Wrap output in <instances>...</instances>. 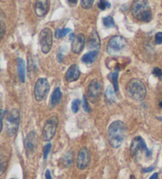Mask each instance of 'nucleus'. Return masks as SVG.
<instances>
[{"label":"nucleus","mask_w":162,"mask_h":179,"mask_svg":"<svg viewBox=\"0 0 162 179\" xmlns=\"http://www.w3.org/2000/svg\"><path fill=\"white\" fill-rule=\"evenodd\" d=\"M127 130V126L122 121L112 122L108 129V140L111 146L114 149L121 146L126 137Z\"/></svg>","instance_id":"obj_1"},{"label":"nucleus","mask_w":162,"mask_h":179,"mask_svg":"<svg viewBox=\"0 0 162 179\" xmlns=\"http://www.w3.org/2000/svg\"><path fill=\"white\" fill-rule=\"evenodd\" d=\"M132 15L137 20L144 22H149L152 19V11L147 1L135 0L131 6Z\"/></svg>","instance_id":"obj_2"},{"label":"nucleus","mask_w":162,"mask_h":179,"mask_svg":"<svg viewBox=\"0 0 162 179\" xmlns=\"http://www.w3.org/2000/svg\"><path fill=\"white\" fill-rule=\"evenodd\" d=\"M127 91L131 99L136 101L142 100L146 95V88L141 80L131 79L127 85Z\"/></svg>","instance_id":"obj_3"},{"label":"nucleus","mask_w":162,"mask_h":179,"mask_svg":"<svg viewBox=\"0 0 162 179\" xmlns=\"http://www.w3.org/2000/svg\"><path fill=\"white\" fill-rule=\"evenodd\" d=\"M127 46V40L121 36H114L108 42L106 51L112 56L120 55Z\"/></svg>","instance_id":"obj_4"},{"label":"nucleus","mask_w":162,"mask_h":179,"mask_svg":"<svg viewBox=\"0 0 162 179\" xmlns=\"http://www.w3.org/2000/svg\"><path fill=\"white\" fill-rule=\"evenodd\" d=\"M6 130L9 137H13L17 134L20 122V113L17 109H13L7 115L6 114Z\"/></svg>","instance_id":"obj_5"},{"label":"nucleus","mask_w":162,"mask_h":179,"mask_svg":"<svg viewBox=\"0 0 162 179\" xmlns=\"http://www.w3.org/2000/svg\"><path fill=\"white\" fill-rule=\"evenodd\" d=\"M130 152H131V156L134 158H136L138 156L139 152L144 153L145 157L147 158L150 157L151 154H152V152L147 148L145 141L140 136H137L133 139L131 145V148H130Z\"/></svg>","instance_id":"obj_6"},{"label":"nucleus","mask_w":162,"mask_h":179,"mask_svg":"<svg viewBox=\"0 0 162 179\" xmlns=\"http://www.w3.org/2000/svg\"><path fill=\"white\" fill-rule=\"evenodd\" d=\"M50 90V84L46 78H39L36 81L34 87V95L36 101L40 102L44 100L48 95Z\"/></svg>","instance_id":"obj_7"},{"label":"nucleus","mask_w":162,"mask_h":179,"mask_svg":"<svg viewBox=\"0 0 162 179\" xmlns=\"http://www.w3.org/2000/svg\"><path fill=\"white\" fill-rule=\"evenodd\" d=\"M39 42L43 53L48 54L51 51L52 45V32L49 28H44L40 31Z\"/></svg>","instance_id":"obj_8"},{"label":"nucleus","mask_w":162,"mask_h":179,"mask_svg":"<svg viewBox=\"0 0 162 179\" xmlns=\"http://www.w3.org/2000/svg\"><path fill=\"white\" fill-rule=\"evenodd\" d=\"M24 146L26 156L28 158H30L36 152L37 146H38V138L37 135L34 131L29 132L27 134L24 141Z\"/></svg>","instance_id":"obj_9"},{"label":"nucleus","mask_w":162,"mask_h":179,"mask_svg":"<svg viewBox=\"0 0 162 179\" xmlns=\"http://www.w3.org/2000/svg\"><path fill=\"white\" fill-rule=\"evenodd\" d=\"M58 126V118L52 116L49 118L45 122L43 129V139L46 141H49L53 138Z\"/></svg>","instance_id":"obj_10"},{"label":"nucleus","mask_w":162,"mask_h":179,"mask_svg":"<svg viewBox=\"0 0 162 179\" xmlns=\"http://www.w3.org/2000/svg\"><path fill=\"white\" fill-rule=\"evenodd\" d=\"M102 84L97 79H93L88 87V97L91 103H95L100 99L102 92Z\"/></svg>","instance_id":"obj_11"},{"label":"nucleus","mask_w":162,"mask_h":179,"mask_svg":"<svg viewBox=\"0 0 162 179\" xmlns=\"http://www.w3.org/2000/svg\"><path fill=\"white\" fill-rule=\"evenodd\" d=\"M91 153L87 148H82L79 150L77 157V166L79 170H85L90 165Z\"/></svg>","instance_id":"obj_12"},{"label":"nucleus","mask_w":162,"mask_h":179,"mask_svg":"<svg viewBox=\"0 0 162 179\" xmlns=\"http://www.w3.org/2000/svg\"><path fill=\"white\" fill-rule=\"evenodd\" d=\"M85 40H86V38H85L84 34H82V33L75 36V39L71 44V50L74 53L79 54L82 52L84 48Z\"/></svg>","instance_id":"obj_13"},{"label":"nucleus","mask_w":162,"mask_h":179,"mask_svg":"<svg viewBox=\"0 0 162 179\" xmlns=\"http://www.w3.org/2000/svg\"><path fill=\"white\" fill-rule=\"evenodd\" d=\"M88 48L91 51H97V52H98L101 48V40L99 35L95 29L92 31V33H90V38L88 40Z\"/></svg>","instance_id":"obj_14"},{"label":"nucleus","mask_w":162,"mask_h":179,"mask_svg":"<svg viewBox=\"0 0 162 179\" xmlns=\"http://www.w3.org/2000/svg\"><path fill=\"white\" fill-rule=\"evenodd\" d=\"M49 8V3L47 0H39L36 1L35 5V13L38 17H42L47 14Z\"/></svg>","instance_id":"obj_15"},{"label":"nucleus","mask_w":162,"mask_h":179,"mask_svg":"<svg viewBox=\"0 0 162 179\" xmlns=\"http://www.w3.org/2000/svg\"><path fill=\"white\" fill-rule=\"evenodd\" d=\"M79 77H80L79 67L76 64H73L66 73V80L68 82H73L78 80Z\"/></svg>","instance_id":"obj_16"},{"label":"nucleus","mask_w":162,"mask_h":179,"mask_svg":"<svg viewBox=\"0 0 162 179\" xmlns=\"http://www.w3.org/2000/svg\"><path fill=\"white\" fill-rule=\"evenodd\" d=\"M16 64H17V74L19 77V79L22 83L25 81V61L21 58H17L16 59Z\"/></svg>","instance_id":"obj_17"},{"label":"nucleus","mask_w":162,"mask_h":179,"mask_svg":"<svg viewBox=\"0 0 162 179\" xmlns=\"http://www.w3.org/2000/svg\"><path fill=\"white\" fill-rule=\"evenodd\" d=\"M115 90L112 85H109L106 88L105 94V101L107 105H111L116 103V96L115 94Z\"/></svg>","instance_id":"obj_18"},{"label":"nucleus","mask_w":162,"mask_h":179,"mask_svg":"<svg viewBox=\"0 0 162 179\" xmlns=\"http://www.w3.org/2000/svg\"><path fill=\"white\" fill-rule=\"evenodd\" d=\"M98 57V52L97 51H90V52L86 53L82 57V61L86 64H92L97 60Z\"/></svg>","instance_id":"obj_19"},{"label":"nucleus","mask_w":162,"mask_h":179,"mask_svg":"<svg viewBox=\"0 0 162 179\" xmlns=\"http://www.w3.org/2000/svg\"><path fill=\"white\" fill-rule=\"evenodd\" d=\"M62 96H63V94H62L60 88L57 87L52 92V97H51V104L52 107H55L61 101Z\"/></svg>","instance_id":"obj_20"},{"label":"nucleus","mask_w":162,"mask_h":179,"mask_svg":"<svg viewBox=\"0 0 162 179\" xmlns=\"http://www.w3.org/2000/svg\"><path fill=\"white\" fill-rule=\"evenodd\" d=\"M108 78L110 80V81L112 82V87L114 88V90L116 91H119V83H118V77H119V73L118 71H115V72L110 73L109 75H108Z\"/></svg>","instance_id":"obj_21"},{"label":"nucleus","mask_w":162,"mask_h":179,"mask_svg":"<svg viewBox=\"0 0 162 179\" xmlns=\"http://www.w3.org/2000/svg\"><path fill=\"white\" fill-rule=\"evenodd\" d=\"M73 159H74V154L72 152H68L63 156V159H62V163H63V166L65 167H69L71 166L73 163Z\"/></svg>","instance_id":"obj_22"},{"label":"nucleus","mask_w":162,"mask_h":179,"mask_svg":"<svg viewBox=\"0 0 162 179\" xmlns=\"http://www.w3.org/2000/svg\"><path fill=\"white\" fill-rule=\"evenodd\" d=\"M102 21H103L105 27L107 29H111V28H113L115 26V21L112 16H107V17H103Z\"/></svg>","instance_id":"obj_23"},{"label":"nucleus","mask_w":162,"mask_h":179,"mask_svg":"<svg viewBox=\"0 0 162 179\" xmlns=\"http://www.w3.org/2000/svg\"><path fill=\"white\" fill-rule=\"evenodd\" d=\"M70 32H71V29H69V28H67V29H57L56 30H55V36L57 39H60V38H62V37H63V36H66V35H67V33H70Z\"/></svg>","instance_id":"obj_24"},{"label":"nucleus","mask_w":162,"mask_h":179,"mask_svg":"<svg viewBox=\"0 0 162 179\" xmlns=\"http://www.w3.org/2000/svg\"><path fill=\"white\" fill-rule=\"evenodd\" d=\"M97 6H98V8H99L100 10H106V9H108V8L111 7V4L110 2H108V1H105V0H101V1H99L98 3H97Z\"/></svg>","instance_id":"obj_25"},{"label":"nucleus","mask_w":162,"mask_h":179,"mask_svg":"<svg viewBox=\"0 0 162 179\" xmlns=\"http://www.w3.org/2000/svg\"><path fill=\"white\" fill-rule=\"evenodd\" d=\"M94 3V1L93 0H82L81 2V6L85 10H89L93 6Z\"/></svg>","instance_id":"obj_26"},{"label":"nucleus","mask_w":162,"mask_h":179,"mask_svg":"<svg viewBox=\"0 0 162 179\" xmlns=\"http://www.w3.org/2000/svg\"><path fill=\"white\" fill-rule=\"evenodd\" d=\"M81 101L78 99H75L72 101L71 103V110L74 113H77L79 109V105H80Z\"/></svg>","instance_id":"obj_27"},{"label":"nucleus","mask_w":162,"mask_h":179,"mask_svg":"<svg viewBox=\"0 0 162 179\" xmlns=\"http://www.w3.org/2000/svg\"><path fill=\"white\" fill-rule=\"evenodd\" d=\"M52 149V144L48 143L47 145L44 146V152H43V157H44V159H46L47 157H48V154H49L50 151Z\"/></svg>","instance_id":"obj_28"},{"label":"nucleus","mask_w":162,"mask_h":179,"mask_svg":"<svg viewBox=\"0 0 162 179\" xmlns=\"http://www.w3.org/2000/svg\"><path fill=\"white\" fill-rule=\"evenodd\" d=\"M83 99H82V107L84 109V111L86 112H90V106H89V103H88L87 98H86V95H83Z\"/></svg>","instance_id":"obj_29"},{"label":"nucleus","mask_w":162,"mask_h":179,"mask_svg":"<svg viewBox=\"0 0 162 179\" xmlns=\"http://www.w3.org/2000/svg\"><path fill=\"white\" fill-rule=\"evenodd\" d=\"M153 74L156 77H160L162 76L161 69H160L159 67H154L153 70Z\"/></svg>","instance_id":"obj_30"},{"label":"nucleus","mask_w":162,"mask_h":179,"mask_svg":"<svg viewBox=\"0 0 162 179\" xmlns=\"http://www.w3.org/2000/svg\"><path fill=\"white\" fill-rule=\"evenodd\" d=\"M155 42L156 44H162V33H157L155 35Z\"/></svg>","instance_id":"obj_31"},{"label":"nucleus","mask_w":162,"mask_h":179,"mask_svg":"<svg viewBox=\"0 0 162 179\" xmlns=\"http://www.w3.org/2000/svg\"><path fill=\"white\" fill-rule=\"evenodd\" d=\"M0 32H1V39L3 37L4 33H5V25L2 21H1V28H0Z\"/></svg>","instance_id":"obj_32"},{"label":"nucleus","mask_w":162,"mask_h":179,"mask_svg":"<svg viewBox=\"0 0 162 179\" xmlns=\"http://www.w3.org/2000/svg\"><path fill=\"white\" fill-rule=\"evenodd\" d=\"M153 170H154L153 166H149V167L147 168H143L142 172H144V173H149V172H152Z\"/></svg>","instance_id":"obj_33"},{"label":"nucleus","mask_w":162,"mask_h":179,"mask_svg":"<svg viewBox=\"0 0 162 179\" xmlns=\"http://www.w3.org/2000/svg\"><path fill=\"white\" fill-rule=\"evenodd\" d=\"M45 177L46 179H52V175H51V172H50L49 170H46Z\"/></svg>","instance_id":"obj_34"},{"label":"nucleus","mask_w":162,"mask_h":179,"mask_svg":"<svg viewBox=\"0 0 162 179\" xmlns=\"http://www.w3.org/2000/svg\"><path fill=\"white\" fill-rule=\"evenodd\" d=\"M67 2H68L70 6H76L78 1H77V0H74V1H72V0H70V1H67Z\"/></svg>","instance_id":"obj_35"},{"label":"nucleus","mask_w":162,"mask_h":179,"mask_svg":"<svg viewBox=\"0 0 162 179\" xmlns=\"http://www.w3.org/2000/svg\"><path fill=\"white\" fill-rule=\"evenodd\" d=\"M63 59V55L61 53H59V55H57V60L59 61V63H62Z\"/></svg>","instance_id":"obj_36"},{"label":"nucleus","mask_w":162,"mask_h":179,"mask_svg":"<svg viewBox=\"0 0 162 179\" xmlns=\"http://www.w3.org/2000/svg\"><path fill=\"white\" fill-rule=\"evenodd\" d=\"M149 179H158V173H154L149 177Z\"/></svg>","instance_id":"obj_37"},{"label":"nucleus","mask_w":162,"mask_h":179,"mask_svg":"<svg viewBox=\"0 0 162 179\" xmlns=\"http://www.w3.org/2000/svg\"><path fill=\"white\" fill-rule=\"evenodd\" d=\"M75 34H74V33H71V34H70V37H69V40H70V41L72 42L73 40H74V39H75Z\"/></svg>","instance_id":"obj_38"},{"label":"nucleus","mask_w":162,"mask_h":179,"mask_svg":"<svg viewBox=\"0 0 162 179\" xmlns=\"http://www.w3.org/2000/svg\"><path fill=\"white\" fill-rule=\"evenodd\" d=\"M159 105H160V107H161V108H162V100H161V102H160V104H159Z\"/></svg>","instance_id":"obj_39"},{"label":"nucleus","mask_w":162,"mask_h":179,"mask_svg":"<svg viewBox=\"0 0 162 179\" xmlns=\"http://www.w3.org/2000/svg\"><path fill=\"white\" fill-rule=\"evenodd\" d=\"M157 119H159V120H161L162 121V118H161V117H159V118H157Z\"/></svg>","instance_id":"obj_40"},{"label":"nucleus","mask_w":162,"mask_h":179,"mask_svg":"<svg viewBox=\"0 0 162 179\" xmlns=\"http://www.w3.org/2000/svg\"><path fill=\"white\" fill-rule=\"evenodd\" d=\"M12 179H17V178H12Z\"/></svg>","instance_id":"obj_41"}]
</instances>
